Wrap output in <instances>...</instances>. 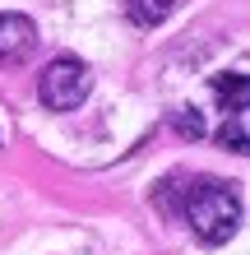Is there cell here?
Instances as JSON below:
<instances>
[{
    "mask_svg": "<svg viewBox=\"0 0 250 255\" xmlns=\"http://www.w3.org/2000/svg\"><path fill=\"white\" fill-rule=\"evenodd\" d=\"M158 204L181 218L185 228L195 232L199 246H223L241 228V200H237V190L227 181H218V176H190L185 186H176V176H171V181H163V190H158Z\"/></svg>",
    "mask_w": 250,
    "mask_h": 255,
    "instance_id": "1",
    "label": "cell"
},
{
    "mask_svg": "<svg viewBox=\"0 0 250 255\" xmlns=\"http://www.w3.org/2000/svg\"><path fill=\"white\" fill-rule=\"evenodd\" d=\"M88 88H93V74H88V65L79 56H56L37 79V98L47 112H75L88 98Z\"/></svg>",
    "mask_w": 250,
    "mask_h": 255,
    "instance_id": "2",
    "label": "cell"
},
{
    "mask_svg": "<svg viewBox=\"0 0 250 255\" xmlns=\"http://www.w3.org/2000/svg\"><path fill=\"white\" fill-rule=\"evenodd\" d=\"M37 47V28L28 14H0V61H23Z\"/></svg>",
    "mask_w": 250,
    "mask_h": 255,
    "instance_id": "3",
    "label": "cell"
},
{
    "mask_svg": "<svg viewBox=\"0 0 250 255\" xmlns=\"http://www.w3.org/2000/svg\"><path fill=\"white\" fill-rule=\"evenodd\" d=\"M171 9H176V0H125V14L135 28H158Z\"/></svg>",
    "mask_w": 250,
    "mask_h": 255,
    "instance_id": "4",
    "label": "cell"
},
{
    "mask_svg": "<svg viewBox=\"0 0 250 255\" xmlns=\"http://www.w3.org/2000/svg\"><path fill=\"white\" fill-rule=\"evenodd\" d=\"M171 126H176L181 139H204V116H199L195 107H176V112H171Z\"/></svg>",
    "mask_w": 250,
    "mask_h": 255,
    "instance_id": "5",
    "label": "cell"
}]
</instances>
